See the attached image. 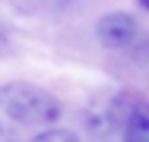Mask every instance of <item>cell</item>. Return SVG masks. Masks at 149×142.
I'll list each match as a JSON object with an SVG mask.
<instances>
[{
  "label": "cell",
  "mask_w": 149,
  "mask_h": 142,
  "mask_svg": "<svg viewBox=\"0 0 149 142\" xmlns=\"http://www.w3.org/2000/svg\"><path fill=\"white\" fill-rule=\"evenodd\" d=\"M0 108L3 114L19 123V126H51L63 117V104L51 92L29 82H13L0 92Z\"/></svg>",
  "instance_id": "6da1fadb"
},
{
  "label": "cell",
  "mask_w": 149,
  "mask_h": 142,
  "mask_svg": "<svg viewBox=\"0 0 149 142\" xmlns=\"http://www.w3.org/2000/svg\"><path fill=\"white\" fill-rule=\"evenodd\" d=\"M95 38H98V44H105L111 51H127L140 41V22L133 13H124V10L105 13L95 22Z\"/></svg>",
  "instance_id": "7a4b0ae2"
},
{
  "label": "cell",
  "mask_w": 149,
  "mask_h": 142,
  "mask_svg": "<svg viewBox=\"0 0 149 142\" xmlns=\"http://www.w3.org/2000/svg\"><path fill=\"white\" fill-rule=\"evenodd\" d=\"M120 142H149V108L143 101H133L124 114Z\"/></svg>",
  "instance_id": "3957f363"
},
{
  "label": "cell",
  "mask_w": 149,
  "mask_h": 142,
  "mask_svg": "<svg viewBox=\"0 0 149 142\" xmlns=\"http://www.w3.org/2000/svg\"><path fill=\"white\" fill-rule=\"evenodd\" d=\"M32 142H79L70 130H60V126H48V130H41L38 136Z\"/></svg>",
  "instance_id": "277c9868"
},
{
  "label": "cell",
  "mask_w": 149,
  "mask_h": 142,
  "mask_svg": "<svg viewBox=\"0 0 149 142\" xmlns=\"http://www.w3.org/2000/svg\"><path fill=\"white\" fill-rule=\"evenodd\" d=\"M140 6H143V10H146V6H149V0H140Z\"/></svg>",
  "instance_id": "5b68a950"
},
{
  "label": "cell",
  "mask_w": 149,
  "mask_h": 142,
  "mask_svg": "<svg viewBox=\"0 0 149 142\" xmlns=\"http://www.w3.org/2000/svg\"><path fill=\"white\" fill-rule=\"evenodd\" d=\"M0 48H3V28H0Z\"/></svg>",
  "instance_id": "8992f818"
}]
</instances>
